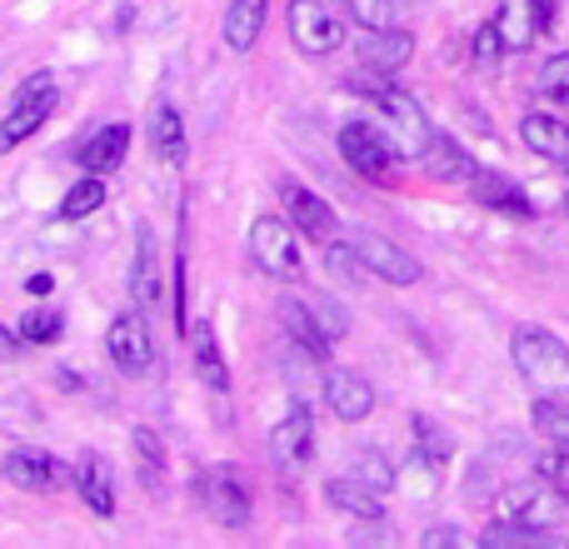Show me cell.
Returning a JSON list of instances; mask_svg holds the SVG:
<instances>
[{
    "label": "cell",
    "mask_w": 569,
    "mask_h": 549,
    "mask_svg": "<svg viewBox=\"0 0 569 549\" xmlns=\"http://www.w3.org/2000/svg\"><path fill=\"white\" fill-rule=\"evenodd\" d=\"M510 355L530 390L569 400V345L555 330H545V325H520V330L510 335Z\"/></svg>",
    "instance_id": "obj_1"
},
{
    "label": "cell",
    "mask_w": 569,
    "mask_h": 549,
    "mask_svg": "<svg viewBox=\"0 0 569 549\" xmlns=\"http://www.w3.org/2000/svg\"><path fill=\"white\" fill-rule=\"evenodd\" d=\"M355 90H365L370 96V106L380 110V120H385V136L395 140V150H400V160H420L425 150H430V120H425V110L415 106L405 90H395L390 80H375V86H355Z\"/></svg>",
    "instance_id": "obj_2"
},
{
    "label": "cell",
    "mask_w": 569,
    "mask_h": 549,
    "mask_svg": "<svg viewBox=\"0 0 569 549\" xmlns=\"http://www.w3.org/2000/svg\"><path fill=\"white\" fill-rule=\"evenodd\" d=\"M56 100H60L56 76H50V70H36V76H30L26 86L16 90V100H10V110H6V120H0V156H6V150H16L20 140L36 136V130L50 120Z\"/></svg>",
    "instance_id": "obj_3"
},
{
    "label": "cell",
    "mask_w": 569,
    "mask_h": 549,
    "mask_svg": "<svg viewBox=\"0 0 569 549\" xmlns=\"http://www.w3.org/2000/svg\"><path fill=\"white\" fill-rule=\"evenodd\" d=\"M196 495H200V510H206L220 530H246L250 525V490L236 465H206L196 480Z\"/></svg>",
    "instance_id": "obj_4"
},
{
    "label": "cell",
    "mask_w": 569,
    "mask_h": 549,
    "mask_svg": "<svg viewBox=\"0 0 569 549\" xmlns=\"http://www.w3.org/2000/svg\"><path fill=\"white\" fill-rule=\"evenodd\" d=\"M340 156H345V166H350L355 176L375 180V186H390L400 150H395V140L385 136V130L365 126V120H345L340 126Z\"/></svg>",
    "instance_id": "obj_5"
},
{
    "label": "cell",
    "mask_w": 569,
    "mask_h": 549,
    "mask_svg": "<svg viewBox=\"0 0 569 549\" xmlns=\"http://www.w3.org/2000/svg\"><path fill=\"white\" fill-rule=\"evenodd\" d=\"M250 256H256L260 270L276 274V280H284V285H295L305 274L300 240H295V220L284 226L280 216H260L256 226H250Z\"/></svg>",
    "instance_id": "obj_6"
},
{
    "label": "cell",
    "mask_w": 569,
    "mask_h": 549,
    "mask_svg": "<svg viewBox=\"0 0 569 549\" xmlns=\"http://www.w3.org/2000/svg\"><path fill=\"white\" fill-rule=\"evenodd\" d=\"M290 40L300 56H335L345 46V20L330 0H290Z\"/></svg>",
    "instance_id": "obj_7"
},
{
    "label": "cell",
    "mask_w": 569,
    "mask_h": 549,
    "mask_svg": "<svg viewBox=\"0 0 569 549\" xmlns=\"http://www.w3.org/2000/svg\"><path fill=\"white\" fill-rule=\"evenodd\" d=\"M106 350H110V365H116L120 375H130V380L150 375V365H156V340H150L146 315L120 310L116 320H110V330H106Z\"/></svg>",
    "instance_id": "obj_8"
},
{
    "label": "cell",
    "mask_w": 569,
    "mask_h": 549,
    "mask_svg": "<svg viewBox=\"0 0 569 549\" xmlns=\"http://www.w3.org/2000/svg\"><path fill=\"white\" fill-rule=\"evenodd\" d=\"M565 510H569V505L545 480H520V485H510V490L500 495V515H505V520L525 525V530H535V535H550L555 525H560Z\"/></svg>",
    "instance_id": "obj_9"
},
{
    "label": "cell",
    "mask_w": 569,
    "mask_h": 549,
    "mask_svg": "<svg viewBox=\"0 0 569 549\" xmlns=\"http://www.w3.org/2000/svg\"><path fill=\"white\" fill-rule=\"evenodd\" d=\"M0 465H6V480L16 485V490H30V495H50V490L76 485V470H70L66 460H56L50 450H36V445H16Z\"/></svg>",
    "instance_id": "obj_10"
},
{
    "label": "cell",
    "mask_w": 569,
    "mask_h": 549,
    "mask_svg": "<svg viewBox=\"0 0 569 549\" xmlns=\"http://www.w3.org/2000/svg\"><path fill=\"white\" fill-rule=\"evenodd\" d=\"M270 455L284 465V470H305L315 460V415L310 405H290L284 420L270 430Z\"/></svg>",
    "instance_id": "obj_11"
},
{
    "label": "cell",
    "mask_w": 569,
    "mask_h": 549,
    "mask_svg": "<svg viewBox=\"0 0 569 549\" xmlns=\"http://www.w3.org/2000/svg\"><path fill=\"white\" fill-rule=\"evenodd\" d=\"M276 315H280V325L290 330V340H295V350H305L310 360H330V335H325V325L315 320V310H310V300L305 295H280L276 300Z\"/></svg>",
    "instance_id": "obj_12"
},
{
    "label": "cell",
    "mask_w": 569,
    "mask_h": 549,
    "mask_svg": "<svg viewBox=\"0 0 569 549\" xmlns=\"http://www.w3.org/2000/svg\"><path fill=\"white\" fill-rule=\"evenodd\" d=\"M355 246H360V256H365V266H370V274H380L385 285H420L425 266L410 256V250L395 246V240H385V236H360Z\"/></svg>",
    "instance_id": "obj_13"
},
{
    "label": "cell",
    "mask_w": 569,
    "mask_h": 549,
    "mask_svg": "<svg viewBox=\"0 0 569 549\" xmlns=\"http://www.w3.org/2000/svg\"><path fill=\"white\" fill-rule=\"evenodd\" d=\"M186 345H190V360H196L200 385H206V390H216V395H226L230 390V365H226V355H220L216 325H210V320H190Z\"/></svg>",
    "instance_id": "obj_14"
},
{
    "label": "cell",
    "mask_w": 569,
    "mask_h": 549,
    "mask_svg": "<svg viewBox=\"0 0 569 549\" xmlns=\"http://www.w3.org/2000/svg\"><path fill=\"white\" fill-rule=\"evenodd\" d=\"M76 490L80 500H86L90 515H100V520H110L116 515V475H110V460L96 450H86L76 460Z\"/></svg>",
    "instance_id": "obj_15"
},
{
    "label": "cell",
    "mask_w": 569,
    "mask_h": 549,
    "mask_svg": "<svg viewBox=\"0 0 569 549\" xmlns=\"http://www.w3.org/2000/svg\"><path fill=\"white\" fill-rule=\"evenodd\" d=\"M284 206H290V220H295V230L300 236H310V240H320V246H330L335 240V230H340V220H335V210L325 206L315 190H305V186H284Z\"/></svg>",
    "instance_id": "obj_16"
},
{
    "label": "cell",
    "mask_w": 569,
    "mask_h": 549,
    "mask_svg": "<svg viewBox=\"0 0 569 549\" xmlns=\"http://www.w3.org/2000/svg\"><path fill=\"white\" fill-rule=\"evenodd\" d=\"M325 400H330V410L340 415L345 425H360L365 415L375 410V390L365 375L355 370H330V380H325Z\"/></svg>",
    "instance_id": "obj_17"
},
{
    "label": "cell",
    "mask_w": 569,
    "mask_h": 549,
    "mask_svg": "<svg viewBox=\"0 0 569 549\" xmlns=\"http://www.w3.org/2000/svg\"><path fill=\"white\" fill-rule=\"evenodd\" d=\"M325 505L340 515H355V520H380L385 505H380V490H375L370 480H360V475H335L330 485H325Z\"/></svg>",
    "instance_id": "obj_18"
},
{
    "label": "cell",
    "mask_w": 569,
    "mask_h": 549,
    "mask_svg": "<svg viewBox=\"0 0 569 549\" xmlns=\"http://www.w3.org/2000/svg\"><path fill=\"white\" fill-rule=\"evenodd\" d=\"M470 190H475V200H480V206L505 210V216H515V220H530V216H535L530 196H525V190L515 186V180L495 176V170H485V166L470 176Z\"/></svg>",
    "instance_id": "obj_19"
},
{
    "label": "cell",
    "mask_w": 569,
    "mask_h": 549,
    "mask_svg": "<svg viewBox=\"0 0 569 549\" xmlns=\"http://www.w3.org/2000/svg\"><path fill=\"white\" fill-rule=\"evenodd\" d=\"M130 300H136V310H156V300H160V260H156V236H150V226H140V236H136Z\"/></svg>",
    "instance_id": "obj_20"
},
{
    "label": "cell",
    "mask_w": 569,
    "mask_h": 549,
    "mask_svg": "<svg viewBox=\"0 0 569 549\" xmlns=\"http://www.w3.org/2000/svg\"><path fill=\"white\" fill-rule=\"evenodd\" d=\"M520 140L535 150V156L550 160V166L569 170V120H560V116H525L520 120Z\"/></svg>",
    "instance_id": "obj_21"
},
{
    "label": "cell",
    "mask_w": 569,
    "mask_h": 549,
    "mask_svg": "<svg viewBox=\"0 0 569 549\" xmlns=\"http://www.w3.org/2000/svg\"><path fill=\"white\" fill-rule=\"evenodd\" d=\"M365 66L370 70H380V76H390V70H400V66H410V56H415V36L405 26H395V30H370L365 36Z\"/></svg>",
    "instance_id": "obj_22"
},
{
    "label": "cell",
    "mask_w": 569,
    "mask_h": 549,
    "mask_svg": "<svg viewBox=\"0 0 569 549\" xmlns=\"http://www.w3.org/2000/svg\"><path fill=\"white\" fill-rule=\"evenodd\" d=\"M420 160H425V170H430L435 180H460V186H470V176L480 170V166L470 160V150H465L460 140L440 136V130L430 136V150H425Z\"/></svg>",
    "instance_id": "obj_23"
},
{
    "label": "cell",
    "mask_w": 569,
    "mask_h": 549,
    "mask_svg": "<svg viewBox=\"0 0 569 549\" xmlns=\"http://www.w3.org/2000/svg\"><path fill=\"white\" fill-rule=\"evenodd\" d=\"M126 150H130V126H106L100 136L86 140L80 166H86V176H110V170H120Z\"/></svg>",
    "instance_id": "obj_24"
},
{
    "label": "cell",
    "mask_w": 569,
    "mask_h": 549,
    "mask_svg": "<svg viewBox=\"0 0 569 549\" xmlns=\"http://www.w3.org/2000/svg\"><path fill=\"white\" fill-rule=\"evenodd\" d=\"M495 26H500V36H505V50H530L535 36H545L535 0H505L500 16H495Z\"/></svg>",
    "instance_id": "obj_25"
},
{
    "label": "cell",
    "mask_w": 569,
    "mask_h": 549,
    "mask_svg": "<svg viewBox=\"0 0 569 549\" xmlns=\"http://www.w3.org/2000/svg\"><path fill=\"white\" fill-rule=\"evenodd\" d=\"M150 146L160 150L166 166H186L190 140H186V120H180L176 106H156V116H150Z\"/></svg>",
    "instance_id": "obj_26"
},
{
    "label": "cell",
    "mask_w": 569,
    "mask_h": 549,
    "mask_svg": "<svg viewBox=\"0 0 569 549\" xmlns=\"http://www.w3.org/2000/svg\"><path fill=\"white\" fill-rule=\"evenodd\" d=\"M266 16H270V0H230L226 10V46L230 50H250L266 30Z\"/></svg>",
    "instance_id": "obj_27"
},
{
    "label": "cell",
    "mask_w": 569,
    "mask_h": 549,
    "mask_svg": "<svg viewBox=\"0 0 569 549\" xmlns=\"http://www.w3.org/2000/svg\"><path fill=\"white\" fill-rule=\"evenodd\" d=\"M130 450H136V470H140V485L146 490H166V440H160L150 425H140L136 435H130Z\"/></svg>",
    "instance_id": "obj_28"
},
{
    "label": "cell",
    "mask_w": 569,
    "mask_h": 549,
    "mask_svg": "<svg viewBox=\"0 0 569 549\" xmlns=\"http://www.w3.org/2000/svg\"><path fill=\"white\" fill-rule=\"evenodd\" d=\"M410 16V0H350V20L365 30H395Z\"/></svg>",
    "instance_id": "obj_29"
},
{
    "label": "cell",
    "mask_w": 569,
    "mask_h": 549,
    "mask_svg": "<svg viewBox=\"0 0 569 549\" xmlns=\"http://www.w3.org/2000/svg\"><path fill=\"white\" fill-rule=\"evenodd\" d=\"M100 206H106V176H86L66 190V200H60V220H86V216H96Z\"/></svg>",
    "instance_id": "obj_30"
},
{
    "label": "cell",
    "mask_w": 569,
    "mask_h": 549,
    "mask_svg": "<svg viewBox=\"0 0 569 549\" xmlns=\"http://www.w3.org/2000/svg\"><path fill=\"white\" fill-rule=\"evenodd\" d=\"M535 430L550 445H569V405L560 395H540V400H535Z\"/></svg>",
    "instance_id": "obj_31"
},
{
    "label": "cell",
    "mask_w": 569,
    "mask_h": 549,
    "mask_svg": "<svg viewBox=\"0 0 569 549\" xmlns=\"http://www.w3.org/2000/svg\"><path fill=\"white\" fill-rule=\"evenodd\" d=\"M450 435L440 430V425L435 420H425V415H415V455H420V460H430V470H440L445 460H450Z\"/></svg>",
    "instance_id": "obj_32"
},
{
    "label": "cell",
    "mask_w": 569,
    "mask_h": 549,
    "mask_svg": "<svg viewBox=\"0 0 569 549\" xmlns=\"http://www.w3.org/2000/svg\"><path fill=\"white\" fill-rule=\"evenodd\" d=\"M325 266H330L335 280H345V285H365V274H370V266H365V256H360V246H325Z\"/></svg>",
    "instance_id": "obj_33"
},
{
    "label": "cell",
    "mask_w": 569,
    "mask_h": 549,
    "mask_svg": "<svg viewBox=\"0 0 569 549\" xmlns=\"http://www.w3.org/2000/svg\"><path fill=\"white\" fill-rule=\"evenodd\" d=\"M540 96L550 106H569V50H560V56H550L540 66Z\"/></svg>",
    "instance_id": "obj_34"
},
{
    "label": "cell",
    "mask_w": 569,
    "mask_h": 549,
    "mask_svg": "<svg viewBox=\"0 0 569 549\" xmlns=\"http://www.w3.org/2000/svg\"><path fill=\"white\" fill-rule=\"evenodd\" d=\"M535 470H540V480L569 505V445H550V450L540 455V465H535Z\"/></svg>",
    "instance_id": "obj_35"
},
{
    "label": "cell",
    "mask_w": 569,
    "mask_h": 549,
    "mask_svg": "<svg viewBox=\"0 0 569 549\" xmlns=\"http://www.w3.org/2000/svg\"><path fill=\"white\" fill-rule=\"evenodd\" d=\"M60 330H66V320H60V310H26V320H20V340H30V345H50V340H60Z\"/></svg>",
    "instance_id": "obj_36"
},
{
    "label": "cell",
    "mask_w": 569,
    "mask_h": 549,
    "mask_svg": "<svg viewBox=\"0 0 569 549\" xmlns=\"http://www.w3.org/2000/svg\"><path fill=\"white\" fill-rule=\"evenodd\" d=\"M500 56H505V36H500V26H495V20H485V26L475 30V66L495 70V66H500Z\"/></svg>",
    "instance_id": "obj_37"
},
{
    "label": "cell",
    "mask_w": 569,
    "mask_h": 549,
    "mask_svg": "<svg viewBox=\"0 0 569 549\" xmlns=\"http://www.w3.org/2000/svg\"><path fill=\"white\" fill-rule=\"evenodd\" d=\"M176 330H190V256L186 246L176 250Z\"/></svg>",
    "instance_id": "obj_38"
},
{
    "label": "cell",
    "mask_w": 569,
    "mask_h": 549,
    "mask_svg": "<svg viewBox=\"0 0 569 549\" xmlns=\"http://www.w3.org/2000/svg\"><path fill=\"white\" fill-rule=\"evenodd\" d=\"M355 465H360L355 475H360V480H370L375 490H390V485H395V470H390V460H385L380 450H360V455H355Z\"/></svg>",
    "instance_id": "obj_39"
},
{
    "label": "cell",
    "mask_w": 569,
    "mask_h": 549,
    "mask_svg": "<svg viewBox=\"0 0 569 549\" xmlns=\"http://www.w3.org/2000/svg\"><path fill=\"white\" fill-rule=\"evenodd\" d=\"M305 300H310V310H315V320L325 325V335H330V340H340L345 330H350V320H345V310L335 300H325V295H305Z\"/></svg>",
    "instance_id": "obj_40"
},
{
    "label": "cell",
    "mask_w": 569,
    "mask_h": 549,
    "mask_svg": "<svg viewBox=\"0 0 569 549\" xmlns=\"http://www.w3.org/2000/svg\"><path fill=\"white\" fill-rule=\"evenodd\" d=\"M435 545H470V535L465 530H425V549H435Z\"/></svg>",
    "instance_id": "obj_41"
},
{
    "label": "cell",
    "mask_w": 569,
    "mask_h": 549,
    "mask_svg": "<svg viewBox=\"0 0 569 549\" xmlns=\"http://www.w3.org/2000/svg\"><path fill=\"white\" fill-rule=\"evenodd\" d=\"M16 355H20V340L6 330V325H0V360H16Z\"/></svg>",
    "instance_id": "obj_42"
},
{
    "label": "cell",
    "mask_w": 569,
    "mask_h": 549,
    "mask_svg": "<svg viewBox=\"0 0 569 549\" xmlns=\"http://www.w3.org/2000/svg\"><path fill=\"white\" fill-rule=\"evenodd\" d=\"M535 10H540V26L550 30V26H555V16H560V0H535Z\"/></svg>",
    "instance_id": "obj_43"
},
{
    "label": "cell",
    "mask_w": 569,
    "mask_h": 549,
    "mask_svg": "<svg viewBox=\"0 0 569 549\" xmlns=\"http://www.w3.org/2000/svg\"><path fill=\"white\" fill-rule=\"evenodd\" d=\"M50 285H56V280H50V274H30V280H26V290H30V295H50Z\"/></svg>",
    "instance_id": "obj_44"
},
{
    "label": "cell",
    "mask_w": 569,
    "mask_h": 549,
    "mask_svg": "<svg viewBox=\"0 0 569 549\" xmlns=\"http://www.w3.org/2000/svg\"><path fill=\"white\" fill-rule=\"evenodd\" d=\"M565 216H569V196H565Z\"/></svg>",
    "instance_id": "obj_45"
},
{
    "label": "cell",
    "mask_w": 569,
    "mask_h": 549,
    "mask_svg": "<svg viewBox=\"0 0 569 549\" xmlns=\"http://www.w3.org/2000/svg\"><path fill=\"white\" fill-rule=\"evenodd\" d=\"M0 475H6V465H0Z\"/></svg>",
    "instance_id": "obj_46"
}]
</instances>
